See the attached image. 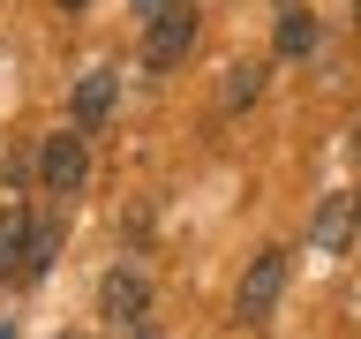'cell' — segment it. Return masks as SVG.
I'll use <instances>...</instances> for the list:
<instances>
[{"label":"cell","mask_w":361,"mask_h":339,"mask_svg":"<svg viewBox=\"0 0 361 339\" xmlns=\"http://www.w3.org/2000/svg\"><path fill=\"white\" fill-rule=\"evenodd\" d=\"M279 294H286V249H256L241 271V294H233V316L241 324H264L279 309Z\"/></svg>","instance_id":"cell-1"},{"label":"cell","mask_w":361,"mask_h":339,"mask_svg":"<svg viewBox=\"0 0 361 339\" xmlns=\"http://www.w3.org/2000/svg\"><path fill=\"white\" fill-rule=\"evenodd\" d=\"M188 45H196V8H188V0H173V8H158V16H151L143 68H151V76H166V68L188 61Z\"/></svg>","instance_id":"cell-2"},{"label":"cell","mask_w":361,"mask_h":339,"mask_svg":"<svg viewBox=\"0 0 361 339\" xmlns=\"http://www.w3.org/2000/svg\"><path fill=\"white\" fill-rule=\"evenodd\" d=\"M83 174H90V158H83V136L53 129V136L38 143V181L53 189V196H75V189H83Z\"/></svg>","instance_id":"cell-3"},{"label":"cell","mask_w":361,"mask_h":339,"mask_svg":"<svg viewBox=\"0 0 361 339\" xmlns=\"http://www.w3.org/2000/svg\"><path fill=\"white\" fill-rule=\"evenodd\" d=\"M98 309H106L113 324H128V332H135V324H151V316H143V309H151V287H143V271H128V264L106 271V279H98Z\"/></svg>","instance_id":"cell-4"},{"label":"cell","mask_w":361,"mask_h":339,"mask_svg":"<svg viewBox=\"0 0 361 339\" xmlns=\"http://www.w3.org/2000/svg\"><path fill=\"white\" fill-rule=\"evenodd\" d=\"M354 226H361V196H331L309 219V242L324 249V256H338V249H354Z\"/></svg>","instance_id":"cell-5"},{"label":"cell","mask_w":361,"mask_h":339,"mask_svg":"<svg viewBox=\"0 0 361 339\" xmlns=\"http://www.w3.org/2000/svg\"><path fill=\"white\" fill-rule=\"evenodd\" d=\"M113 106H121V76L113 68H90L83 83H75V129H98Z\"/></svg>","instance_id":"cell-6"},{"label":"cell","mask_w":361,"mask_h":339,"mask_svg":"<svg viewBox=\"0 0 361 339\" xmlns=\"http://www.w3.org/2000/svg\"><path fill=\"white\" fill-rule=\"evenodd\" d=\"M30 234H38V219H30V203H8V211H0V271H16V279H23V256H30Z\"/></svg>","instance_id":"cell-7"},{"label":"cell","mask_w":361,"mask_h":339,"mask_svg":"<svg viewBox=\"0 0 361 339\" xmlns=\"http://www.w3.org/2000/svg\"><path fill=\"white\" fill-rule=\"evenodd\" d=\"M271 45H279L286 61H301V53L316 45V16H309V8H279V30H271Z\"/></svg>","instance_id":"cell-8"},{"label":"cell","mask_w":361,"mask_h":339,"mask_svg":"<svg viewBox=\"0 0 361 339\" xmlns=\"http://www.w3.org/2000/svg\"><path fill=\"white\" fill-rule=\"evenodd\" d=\"M256 90H264V68H256V61H233V68H226V83H219V106L241 113V106H256Z\"/></svg>","instance_id":"cell-9"},{"label":"cell","mask_w":361,"mask_h":339,"mask_svg":"<svg viewBox=\"0 0 361 339\" xmlns=\"http://www.w3.org/2000/svg\"><path fill=\"white\" fill-rule=\"evenodd\" d=\"M53 249H61V226H38V234H30V256H23V279L53 264Z\"/></svg>","instance_id":"cell-10"},{"label":"cell","mask_w":361,"mask_h":339,"mask_svg":"<svg viewBox=\"0 0 361 339\" xmlns=\"http://www.w3.org/2000/svg\"><path fill=\"white\" fill-rule=\"evenodd\" d=\"M53 8H68V16H75V8H83V0H53Z\"/></svg>","instance_id":"cell-11"},{"label":"cell","mask_w":361,"mask_h":339,"mask_svg":"<svg viewBox=\"0 0 361 339\" xmlns=\"http://www.w3.org/2000/svg\"><path fill=\"white\" fill-rule=\"evenodd\" d=\"M354 158H361V129H354Z\"/></svg>","instance_id":"cell-12"},{"label":"cell","mask_w":361,"mask_h":339,"mask_svg":"<svg viewBox=\"0 0 361 339\" xmlns=\"http://www.w3.org/2000/svg\"><path fill=\"white\" fill-rule=\"evenodd\" d=\"M143 8H166V0H143Z\"/></svg>","instance_id":"cell-13"},{"label":"cell","mask_w":361,"mask_h":339,"mask_svg":"<svg viewBox=\"0 0 361 339\" xmlns=\"http://www.w3.org/2000/svg\"><path fill=\"white\" fill-rule=\"evenodd\" d=\"M354 249H361V226H354Z\"/></svg>","instance_id":"cell-14"},{"label":"cell","mask_w":361,"mask_h":339,"mask_svg":"<svg viewBox=\"0 0 361 339\" xmlns=\"http://www.w3.org/2000/svg\"><path fill=\"white\" fill-rule=\"evenodd\" d=\"M354 23H361V0H354Z\"/></svg>","instance_id":"cell-15"},{"label":"cell","mask_w":361,"mask_h":339,"mask_svg":"<svg viewBox=\"0 0 361 339\" xmlns=\"http://www.w3.org/2000/svg\"><path fill=\"white\" fill-rule=\"evenodd\" d=\"M0 339H16V332H0Z\"/></svg>","instance_id":"cell-16"}]
</instances>
